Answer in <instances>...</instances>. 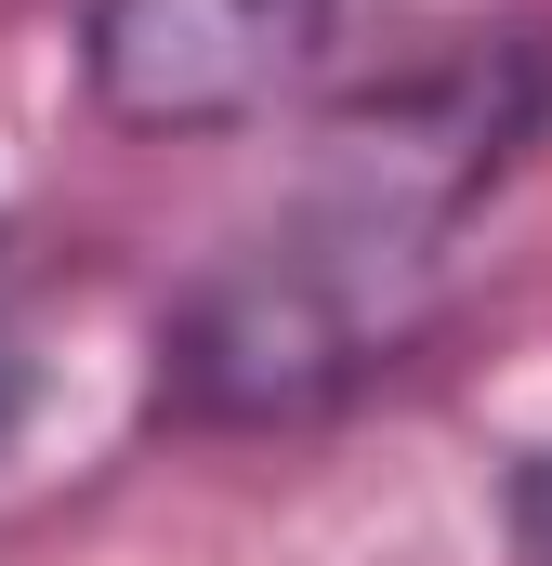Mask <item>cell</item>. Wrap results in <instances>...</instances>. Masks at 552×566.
Here are the masks:
<instances>
[{
	"label": "cell",
	"mask_w": 552,
	"mask_h": 566,
	"mask_svg": "<svg viewBox=\"0 0 552 566\" xmlns=\"http://www.w3.org/2000/svg\"><path fill=\"white\" fill-rule=\"evenodd\" d=\"M552 119V40L487 27L342 93L302 185L158 303V409L198 434L316 422L395 382L460 277L474 211Z\"/></svg>",
	"instance_id": "1"
},
{
	"label": "cell",
	"mask_w": 552,
	"mask_h": 566,
	"mask_svg": "<svg viewBox=\"0 0 552 566\" xmlns=\"http://www.w3.org/2000/svg\"><path fill=\"white\" fill-rule=\"evenodd\" d=\"M342 0H79V106L145 145H211L276 119L329 66Z\"/></svg>",
	"instance_id": "2"
},
{
	"label": "cell",
	"mask_w": 552,
	"mask_h": 566,
	"mask_svg": "<svg viewBox=\"0 0 552 566\" xmlns=\"http://www.w3.org/2000/svg\"><path fill=\"white\" fill-rule=\"evenodd\" d=\"M500 566H552V434L513 448V474H500Z\"/></svg>",
	"instance_id": "3"
},
{
	"label": "cell",
	"mask_w": 552,
	"mask_h": 566,
	"mask_svg": "<svg viewBox=\"0 0 552 566\" xmlns=\"http://www.w3.org/2000/svg\"><path fill=\"white\" fill-rule=\"evenodd\" d=\"M26 382H40V329H26V264L0 251V448L26 422Z\"/></svg>",
	"instance_id": "4"
}]
</instances>
